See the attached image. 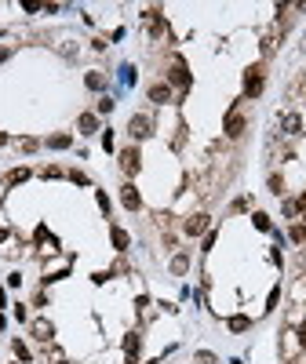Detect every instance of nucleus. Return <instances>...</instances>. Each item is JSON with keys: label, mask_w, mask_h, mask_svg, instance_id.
Instances as JSON below:
<instances>
[{"label": "nucleus", "mask_w": 306, "mask_h": 364, "mask_svg": "<svg viewBox=\"0 0 306 364\" xmlns=\"http://www.w3.org/2000/svg\"><path fill=\"white\" fill-rule=\"evenodd\" d=\"M18 146H22V149H26V153H33V149H36V146H41V142H36V139H22V142H18Z\"/></svg>", "instance_id": "23"}, {"label": "nucleus", "mask_w": 306, "mask_h": 364, "mask_svg": "<svg viewBox=\"0 0 306 364\" xmlns=\"http://www.w3.org/2000/svg\"><path fill=\"white\" fill-rule=\"evenodd\" d=\"M113 109V99H99V113H109Z\"/></svg>", "instance_id": "25"}, {"label": "nucleus", "mask_w": 306, "mask_h": 364, "mask_svg": "<svg viewBox=\"0 0 306 364\" xmlns=\"http://www.w3.org/2000/svg\"><path fill=\"white\" fill-rule=\"evenodd\" d=\"M204 229H208V215H189L186 219V233L189 237H201Z\"/></svg>", "instance_id": "7"}, {"label": "nucleus", "mask_w": 306, "mask_h": 364, "mask_svg": "<svg viewBox=\"0 0 306 364\" xmlns=\"http://www.w3.org/2000/svg\"><path fill=\"white\" fill-rule=\"evenodd\" d=\"M48 146H51V149H69V135H51Z\"/></svg>", "instance_id": "15"}, {"label": "nucleus", "mask_w": 306, "mask_h": 364, "mask_svg": "<svg viewBox=\"0 0 306 364\" xmlns=\"http://www.w3.org/2000/svg\"><path fill=\"white\" fill-rule=\"evenodd\" d=\"M168 76L175 80L179 88H189V73H186V62H182V59H171V73H168Z\"/></svg>", "instance_id": "3"}, {"label": "nucleus", "mask_w": 306, "mask_h": 364, "mask_svg": "<svg viewBox=\"0 0 306 364\" xmlns=\"http://www.w3.org/2000/svg\"><path fill=\"white\" fill-rule=\"evenodd\" d=\"M76 128H81L84 135H91V131L99 128V120H95V113H81V120H76Z\"/></svg>", "instance_id": "12"}, {"label": "nucleus", "mask_w": 306, "mask_h": 364, "mask_svg": "<svg viewBox=\"0 0 306 364\" xmlns=\"http://www.w3.org/2000/svg\"><path fill=\"white\" fill-rule=\"evenodd\" d=\"M139 346H142V335H139V332H131V335L124 339V357H128V364H135V360H139Z\"/></svg>", "instance_id": "4"}, {"label": "nucleus", "mask_w": 306, "mask_h": 364, "mask_svg": "<svg viewBox=\"0 0 306 364\" xmlns=\"http://www.w3.org/2000/svg\"><path fill=\"white\" fill-rule=\"evenodd\" d=\"M259 91H262V69L252 66V69L244 73V95H248V99H259Z\"/></svg>", "instance_id": "1"}, {"label": "nucleus", "mask_w": 306, "mask_h": 364, "mask_svg": "<svg viewBox=\"0 0 306 364\" xmlns=\"http://www.w3.org/2000/svg\"><path fill=\"white\" fill-rule=\"evenodd\" d=\"M4 240H8V229H0V244H4Z\"/></svg>", "instance_id": "27"}, {"label": "nucleus", "mask_w": 306, "mask_h": 364, "mask_svg": "<svg viewBox=\"0 0 306 364\" xmlns=\"http://www.w3.org/2000/svg\"><path fill=\"white\" fill-rule=\"evenodd\" d=\"M0 146H8V135H4V131H0Z\"/></svg>", "instance_id": "28"}, {"label": "nucleus", "mask_w": 306, "mask_h": 364, "mask_svg": "<svg viewBox=\"0 0 306 364\" xmlns=\"http://www.w3.org/2000/svg\"><path fill=\"white\" fill-rule=\"evenodd\" d=\"M149 99L164 106V102H171V88H168V84H153V88H149Z\"/></svg>", "instance_id": "9"}, {"label": "nucleus", "mask_w": 306, "mask_h": 364, "mask_svg": "<svg viewBox=\"0 0 306 364\" xmlns=\"http://www.w3.org/2000/svg\"><path fill=\"white\" fill-rule=\"evenodd\" d=\"M109 237H113V248H117V252H124V248L131 244V237H128L121 226H113V233H109Z\"/></svg>", "instance_id": "10"}, {"label": "nucleus", "mask_w": 306, "mask_h": 364, "mask_svg": "<svg viewBox=\"0 0 306 364\" xmlns=\"http://www.w3.org/2000/svg\"><path fill=\"white\" fill-rule=\"evenodd\" d=\"M84 80H88V88H91V91H102V88H106V76H102V73H88Z\"/></svg>", "instance_id": "14"}, {"label": "nucleus", "mask_w": 306, "mask_h": 364, "mask_svg": "<svg viewBox=\"0 0 306 364\" xmlns=\"http://www.w3.org/2000/svg\"><path fill=\"white\" fill-rule=\"evenodd\" d=\"M292 240L295 244H306V226H292Z\"/></svg>", "instance_id": "20"}, {"label": "nucleus", "mask_w": 306, "mask_h": 364, "mask_svg": "<svg viewBox=\"0 0 306 364\" xmlns=\"http://www.w3.org/2000/svg\"><path fill=\"white\" fill-rule=\"evenodd\" d=\"M15 357H18V360H29V350H26V342H18V339H15Z\"/></svg>", "instance_id": "21"}, {"label": "nucleus", "mask_w": 306, "mask_h": 364, "mask_svg": "<svg viewBox=\"0 0 306 364\" xmlns=\"http://www.w3.org/2000/svg\"><path fill=\"white\" fill-rule=\"evenodd\" d=\"M69 179H73L76 186H88V175H84V171H69Z\"/></svg>", "instance_id": "22"}, {"label": "nucleus", "mask_w": 306, "mask_h": 364, "mask_svg": "<svg viewBox=\"0 0 306 364\" xmlns=\"http://www.w3.org/2000/svg\"><path fill=\"white\" fill-rule=\"evenodd\" d=\"M186 266H189L186 255H175V259H171V273H186Z\"/></svg>", "instance_id": "17"}, {"label": "nucleus", "mask_w": 306, "mask_h": 364, "mask_svg": "<svg viewBox=\"0 0 306 364\" xmlns=\"http://www.w3.org/2000/svg\"><path fill=\"white\" fill-rule=\"evenodd\" d=\"M26 179H29V168H15V171L8 175V182H11V186H18V182H26Z\"/></svg>", "instance_id": "16"}, {"label": "nucleus", "mask_w": 306, "mask_h": 364, "mask_svg": "<svg viewBox=\"0 0 306 364\" xmlns=\"http://www.w3.org/2000/svg\"><path fill=\"white\" fill-rule=\"evenodd\" d=\"M252 222H255V229H262V233L270 229V219H266L262 212H255V215H252Z\"/></svg>", "instance_id": "19"}, {"label": "nucleus", "mask_w": 306, "mask_h": 364, "mask_svg": "<svg viewBox=\"0 0 306 364\" xmlns=\"http://www.w3.org/2000/svg\"><path fill=\"white\" fill-rule=\"evenodd\" d=\"M128 131H131V139H146L149 135V117H131Z\"/></svg>", "instance_id": "8"}, {"label": "nucleus", "mask_w": 306, "mask_h": 364, "mask_svg": "<svg viewBox=\"0 0 306 364\" xmlns=\"http://www.w3.org/2000/svg\"><path fill=\"white\" fill-rule=\"evenodd\" d=\"M277 299H281V292L274 288V292H270V299H266V310H274V306H277Z\"/></svg>", "instance_id": "24"}, {"label": "nucleus", "mask_w": 306, "mask_h": 364, "mask_svg": "<svg viewBox=\"0 0 306 364\" xmlns=\"http://www.w3.org/2000/svg\"><path fill=\"white\" fill-rule=\"evenodd\" d=\"M8 55H11V51H8V48H0V62H4V59H8Z\"/></svg>", "instance_id": "26"}, {"label": "nucleus", "mask_w": 306, "mask_h": 364, "mask_svg": "<svg viewBox=\"0 0 306 364\" xmlns=\"http://www.w3.org/2000/svg\"><path fill=\"white\" fill-rule=\"evenodd\" d=\"M121 168H124L128 175H135V171L142 168V160H139V149H124V153H121Z\"/></svg>", "instance_id": "5"}, {"label": "nucleus", "mask_w": 306, "mask_h": 364, "mask_svg": "<svg viewBox=\"0 0 306 364\" xmlns=\"http://www.w3.org/2000/svg\"><path fill=\"white\" fill-rule=\"evenodd\" d=\"M121 204H124L128 212H139V208H142V197H139L135 186H121Z\"/></svg>", "instance_id": "2"}, {"label": "nucleus", "mask_w": 306, "mask_h": 364, "mask_svg": "<svg viewBox=\"0 0 306 364\" xmlns=\"http://www.w3.org/2000/svg\"><path fill=\"white\" fill-rule=\"evenodd\" d=\"M248 328H252V320H248V317H241V313H237V317H230V332H248Z\"/></svg>", "instance_id": "13"}, {"label": "nucleus", "mask_w": 306, "mask_h": 364, "mask_svg": "<svg viewBox=\"0 0 306 364\" xmlns=\"http://www.w3.org/2000/svg\"><path fill=\"white\" fill-rule=\"evenodd\" d=\"M33 335H36V339H44V342H48V339H51V335H55V328H51V324H48V320H33Z\"/></svg>", "instance_id": "11"}, {"label": "nucleus", "mask_w": 306, "mask_h": 364, "mask_svg": "<svg viewBox=\"0 0 306 364\" xmlns=\"http://www.w3.org/2000/svg\"><path fill=\"white\" fill-rule=\"evenodd\" d=\"M284 128H288V131H292V135H295V131H299V128H302V120H299V117H295V113H288V117H284Z\"/></svg>", "instance_id": "18"}, {"label": "nucleus", "mask_w": 306, "mask_h": 364, "mask_svg": "<svg viewBox=\"0 0 306 364\" xmlns=\"http://www.w3.org/2000/svg\"><path fill=\"white\" fill-rule=\"evenodd\" d=\"M226 135H230V139H241V135H244V117H241V113H230V117H226Z\"/></svg>", "instance_id": "6"}]
</instances>
